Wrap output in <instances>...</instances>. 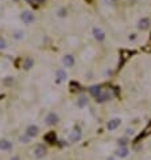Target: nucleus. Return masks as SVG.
Segmentation results:
<instances>
[{"label": "nucleus", "instance_id": "22", "mask_svg": "<svg viewBox=\"0 0 151 160\" xmlns=\"http://www.w3.org/2000/svg\"><path fill=\"white\" fill-rule=\"evenodd\" d=\"M103 2L105 3L107 5H113V4L116 3V0H103Z\"/></svg>", "mask_w": 151, "mask_h": 160}, {"label": "nucleus", "instance_id": "26", "mask_svg": "<svg viewBox=\"0 0 151 160\" xmlns=\"http://www.w3.org/2000/svg\"><path fill=\"white\" fill-rule=\"evenodd\" d=\"M11 160H19L18 158H12V159H11Z\"/></svg>", "mask_w": 151, "mask_h": 160}, {"label": "nucleus", "instance_id": "21", "mask_svg": "<svg viewBox=\"0 0 151 160\" xmlns=\"http://www.w3.org/2000/svg\"><path fill=\"white\" fill-rule=\"evenodd\" d=\"M54 140H56V135H54V132L49 133V135L46 136V141H47V143H51V141H54Z\"/></svg>", "mask_w": 151, "mask_h": 160}, {"label": "nucleus", "instance_id": "16", "mask_svg": "<svg viewBox=\"0 0 151 160\" xmlns=\"http://www.w3.org/2000/svg\"><path fill=\"white\" fill-rule=\"evenodd\" d=\"M33 65H34V61H33V58H26V61H24V65H23V67H24L26 70H28V69H31V67H33Z\"/></svg>", "mask_w": 151, "mask_h": 160}, {"label": "nucleus", "instance_id": "9", "mask_svg": "<svg viewBox=\"0 0 151 160\" xmlns=\"http://www.w3.org/2000/svg\"><path fill=\"white\" fill-rule=\"evenodd\" d=\"M56 78H57V82H63L68 78V73L65 71V69H58L56 71Z\"/></svg>", "mask_w": 151, "mask_h": 160}, {"label": "nucleus", "instance_id": "20", "mask_svg": "<svg viewBox=\"0 0 151 160\" xmlns=\"http://www.w3.org/2000/svg\"><path fill=\"white\" fill-rule=\"evenodd\" d=\"M66 15H68V11H66L65 8H59V10H58V16H59V18H65Z\"/></svg>", "mask_w": 151, "mask_h": 160}, {"label": "nucleus", "instance_id": "18", "mask_svg": "<svg viewBox=\"0 0 151 160\" xmlns=\"http://www.w3.org/2000/svg\"><path fill=\"white\" fill-rule=\"evenodd\" d=\"M8 47V43L4 36H0V50H5Z\"/></svg>", "mask_w": 151, "mask_h": 160}, {"label": "nucleus", "instance_id": "1", "mask_svg": "<svg viewBox=\"0 0 151 160\" xmlns=\"http://www.w3.org/2000/svg\"><path fill=\"white\" fill-rule=\"evenodd\" d=\"M20 20H22L23 24L30 26L31 23L35 20V16H34V14L31 12L30 10H26V11H23V12L20 14Z\"/></svg>", "mask_w": 151, "mask_h": 160}, {"label": "nucleus", "instance_id": "14", "mask_svg": "<svg viewBox=\"0 0 151 160\" xmlns=\"http://www.w3.org/2000/svg\"><path fill=\"white\" fill-rule=\"evenodd\" d=\"M86 104H88V98L84 97V96H81V97L77 100V106H78V108H84V106H86Z\"/></svg>", "mask_w": 151, "mask_h": 160}, {"label": "nucleus", "instance_id": "17", "mask_svg": "<svg viewBox=\"0 0 151 160\" xmlns=\"http://www.w3.org/2000/svg\"><path fill=\"white\" fill-rule=\"evenodd\" d=\"M100 92H101L100 86H92V88L89 89V93H91L92 96H95V97H96V96H97V94H98V93H100Z\"/></svg>", "mask_w": 151, "mask_h": 160}, {"label": "nucleus", "instance_id": "15", "mask_svg": "<svg viewBox=\"0 0 151 160\" xmlns=\"http://www.w3.org/2000/svg\"><path fill=\"white\" fill-rule=\"evenodd\" d=\"M80 139H81V132H80V130H78V129H77V130H74V132L70 135V140L73 141V143L78 141V140H80Z\"/></svg>", "mask_w": 151, "mask_h": 160}, {"label": "nucleus", "instance_id": "4", "mask_svg": "<svg viewBox=\"0 0 151 160\" xmlns=\"http://www.w3.org/2000/svg\"><path fill=\"white\" fill-rule=\"evenodd\" d=\"M38 133H39V128L37 127L35 124H31L27 127V129H26V135L28 136V137H35V136H38Z\"/></svg>", "mask_w": 151, "mask_h": 160}, {"label": "nucleus", "instance_id": "23", "mask_svg": "<svg viewBox=\"0 0 151 160\" xmlns=\"http://www.w3.org/2000/svg\"><path fill=\"white\" fill-rule=\"evenodd\" d=\"M130 39H131V40H135V39H136V35H135V34H131V36H130Z\"/></svg>", "mask_w": 151, "mask_h": 160}, {"label": "nucleus", "instance_id": "24", "mask_svg": "<svg viewBox=\"0 0 151 160\" xmlns=\"http://www.w3.org/2000/svg\"><path fill=\"white\" fill-rule=\"evenodd\" d=\"M127 133H128V135H132L133 130H132V129H127Z\"/></svg>", "mask_w": 151, "mask_h": 160}, {"label": "nucleus", "instance_id": "8", "mask_svg": "<svg viewBox=\"0 0 151 160\" xmlns=\"http://www.w3.org/2000/svg\"><path fill=\"white\" fill-rule=\"evenodd\" d=\"M149 27H150V19L149 18L139 19V22H138V28H139V30L144 31V30H149Z\"/></svg>", "mask_w": 151, "mask_h": 160}, {"label": "nucleus", "instance_id": "10", "mask_svg": "<svg viewBox=\"0 0 151 160\" xmlns=\"http://www.w3.org/2000/svg\"><path fill=\"white\" fill-rule=\"evenodd\" d=\"M34 155H35L37 159H42L46 155V148L43 145H38V147H35V149H34Z\"/></svg>", "mask_w": 151, "mask_h": 160}, {"label": "nucleus", "instance_id": "11", "mask_svg": "<svg viewBox=\"0 0 151 160\" xmlns=\"http://www.w3.org/2000/svg\"><path fill=\"white\" fill-rule=\"evenodd\" d=\"M0 149L2 151H11L12 149V143L7 139H2L0 140Z\"/></svg>", "mask_w": 151, "mask_h": 160}, {"label": "nucleus", "instance_id": "13", "mask_svg": "<svg viewBox=\"0 0 151 160\" xmlns=\"http://www.w3.org/2000/svg\"><path fill=\"white\" fill-rule=\"evenodd\" d=\"M116 155H117L119 158H126V156L128 155V149H127V147H120L117 151H116Z\"/></svg>", "mask_w": 151, "mask_h": 160}, {"label": "nucleus", "instance_id": "6", "mask_svg": "<svg viewBox=\"0 0 151 160\" xmlns=\"http://www.w3.org/2000/svg\"><path fill=\"white\" fill-rule=\"evenodd\" d=\"M95 98H96V102L103 104V102H105V101H108L109 98H111V96L108 94V92H103V90H101Z\"/></svg>", "mask_w": 151, "mask_h": 160}, {"label": "nucleus", "instance_id": "3", "mask_svg": "<svg viewBox=\"0 0 151 160\" xmlns=\"http://www.w3.org/2000/svg\"><path fill=\"white\" fill-rule=\"evenodd\" d=\"M74 63H76V59H74V57L72 54H65L62 57V65H63V67H73L74 66Z\"/></svg>", "mask_w": 151, "mask_h": 160}, {"label": "nucleus", "instance_id": "7", "mask_svg": "<svg viewBox=\"0 0 151 160\" xmlns=\"http://www.w3.org/2000/svg\"><path fill=\"white\" fill-rule=\"evenodd\" d=\"M120 118H112V120H109L108 123H107V129L108 130H115L119 128V125H120Z\"/></svg>", "mask_w": 151, "mask_h": 160}, {"label": "nucleus", "instance_id": "19", "mask_svg": "<svg viewBox=\"0 0 151 160\" xmlns=\"http://www.w3.org/2000/svg\"><path fill=\"white\" fill-rule=\"evenodd\" d=\"M19 140H20V143H23V144H27V143H30L31 137H28V136L24 133V135H22V136L19 137Z\"/></svg>", "mask_w": 151, "mask_h": 160}, {"label": "nucleus", "instance_id": "25", "mask_svg": "<svg viewBox=\"0 0 151 160\" xmlns=\"http://www.w3.org/2000/svg\"><path fill=\"white\" fill-rule=\"evenodd\" d=\"M107 160H115V158H112V156H111V158H108Z\"/></svg>", "mask_w": 151, "mask_h": 160}, {"label": "nucleus", "instance_id": "5", "mask_svg": "<svg viewBox=\"0 0 151 160\" xmlns=\"http://www.w3.org/2000/svg\"><path fill=\"white\" fill-rule=\"evenodd\" d=\"M45 123L47 125H56L58 123V115L54 112L47 113V116L45 117Z\"/></svg>", "mask_w": 151, "mask_h": 160}, {"label": "nucleus", "instance_id": "2", "mask_svg": "<svg viewBox=\"0 0 151 160\" xmlns=\"http://www.w3.org/2000/svg\"><path fill=\"white\" fill-rule=\"evenodd\" d=\"M92 35H93V38L97 42H103L104 39H105V31L103 30L101 27H93L92 28Z\"/></svg>", "mask_w": 151, "mask_h": 160}, {"label": "nucleus", "instance_id": "12", "mask_svg": "<svg viewBox=\"0 0 151 160\" xmlns=\"http://www.w3.org/2000/svg\"><path fill=\"white\" fill-rule=\"evenodd\" d=\"M11 36H12V39H15V40H22V39H24V31L14 30L12 34H11Z\"/></svg>", "mask_w": 151, "mask_h": 160}]
</instances>
